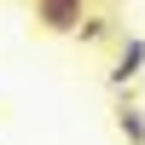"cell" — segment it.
<instances>
[{
    "instance_id": "1",
    "label": "cell",
    "mask_w": 145,
    "mask_h": 145,
    "mask_svg": "<svg viewBox=\"0 0 145 145\" xmlns=\"http://www.w3.org/2000/svg\"><path fill=\"white\" fill-rule=\"evenodd\" d=\"M87 18V0H35V23L46 35H76Z\"/></svg>"
},
{
    "instance_id": "4",
    "label": "cell",
    "mask_w": 145,
    "mask_h": 145,
    "mask_svg": "<svg viewBox=\"0 0 145 145\" xmlns=\"http://www.w3.org/2000/svg\"><path fill=\"white\" fill-rule=\"evenodd\" d=\"M81 41H105V35H110V18H81Z\"/></svg>"
},
{
    "instance_id": "2",
    "label": "cell",
    "mask_w": 145,
    "mask_h": 145,
    "mask_svg": "<svg viewBox=\"0 0 145 145\" xmlns=\"http://www.w3.org/2000/svg\"><path fill=\"white\" fill-rule=\"evenodd\" d=\"M139 76H145V41H139V35H128V41L116 46V64H110V81H116V87H134Z\"/></svg>"
},
{
    "instance_id": "3",
    "label": "cell",
    "mask_w": 145,
    "mask_h": 145,
    "mask_svg": "<svg viewBox=\"0 0 145 145\" xmlns=\"http://www.w3.org/2000/svg\"><path fill=\"white\" fill-rule=\"evenodd\" d=\"M116 128H122L128 145H145V110L139 105H122V110H116Z\"/></svg>"
}]
</instances>
